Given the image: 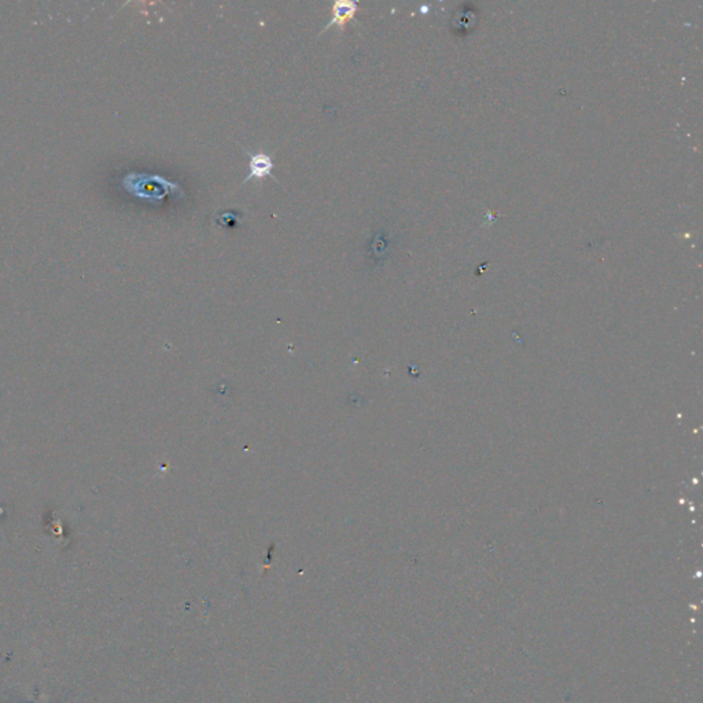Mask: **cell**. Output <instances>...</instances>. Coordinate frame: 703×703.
I'll return each mask as SVG.
<instances>
[{"mask_svg": "<svg viewBox=\"0 0 703 703\" xmlns=\"http://www.w3.org/2000/svg\"><path fill=\"white\" fill-rule=\"evenodd\" d=\"M246 155L249 157V175L244 179L243 184L250 182L252 179H259L263 180L268 176L272 177V170H273V161L272 158L264 154V153H257V154H250L246 148H243Z\"/></svg>", "mask_w": 703, "mask_h": 703, "instance_id": "6da1fadb", "label": "cell"}, {"mask_svg": "<svg viewBox=\"0 0 703 703\" xmlns=\"http://www.w3.org/2000/svg\"><path fill=\"white\" fill-rule=\"evenodd\" d=\"M358 11H359V4L355 3V1H349V0H346V1L345 0L343 1H336L333 4V8H331L333 18L330 20L329 24L326 25L321 29L320 33H324V30H327L333 25H337L340 28L341 32H343V28H345L346 23L353 21Z\"/></svg>", "mask_w": 703, "mask_h": 703, "instance_id": "7a4b0ae2", "label": "cell"}]
</instances>
